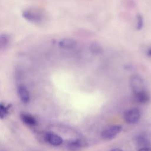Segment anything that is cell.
Wrapping results in <instances>:
<instances>
[{"label":"cell","instance_id":"277c9868","mask_svg":"<svg viewBox=\"0 0 151 151\" xmlns=\"http://www.w3.org/2000/svg\"><path fill=\"white\" fill-rule=\"evenodd\" d=\"M140 118V111L137 108L127 109L123 113L124 120L129 124L137 123Z\"/></svg>","mask_w":151,"mask_h":151},{"label":"cell","instance_id":"4fadbf2b","mask_svg":"<svg viewBox=\"0 0 151 151\" xmlns=\"http://www.w3.org/2000/svg\"><path fill=\"white\" fill-rule=\"evenodd\" d=\"M10 106H6L3 104H0V119L4 118L9 113Z\"/></svg>","mask_w":151,"mask_h":151},{"label":"cell","instance_id":"e0dca14e","mask_svg":"<svg viewBox=\"0 0 151 151\" xmlns=\"http://www.w3.org/2000/svg\"><path fill=\"white\" fill-rule=\"evenodd\" d=\"M110 151H123L122 149H119V148H114V149H111V150Z\"/></svg>","mask_w":151,"mask_h":151},{"label":"cell","instance_id":"52a82bcc","mask_svg":"<svg viewBox=\"0 0 151 151\" xmlns=\"http://www.w3.org/2000/svg\"><path fill=\"white\" fill-rule=\"evenodd\" d=\"M45 139L48 143L55 146H60L63 143V139L58 134L52 132L47 133L45 135Z\"/></svg>","mask_w":151,"mask_h":151},{"label":"cell","instance_id":"9a60e30c","mask_svg":"<svg viewBox=\"0 0 151 151\" xmlns=\"http://www.w3.org/2000/svg\"><path fill=\"white\" fill-rule=\"evenodd\" d=\"M146 53V55H147L148 57H151V45L149 46V47L147 48Z\"/></svg>","mask_w":151,"mask_h":151},{"label":"cell","instance_id":"2e32d148","mask_svg":"<svg viewBox=\"0 0 151 151\" xmlns=\"http://www.w3.org/2000/svg\"><path fill=\"white\" fill-rule=\"evenodd\" d=\"M137 151H151V148L149 147H142L139 148Z\"/></svg>","mask_w":151,"mask_h":151},{"label":"cell","instance_id":"7a4b0ae2","mask_svg":"<svg viewBox=\"0 0 151 151\" xmlns=\"http://www.w3.org/2000/svg\"><path fill=\"white\" fill-rule=\"evenodd\" d=\"M22 18L28 22L34 24H42L46 19L44 12L37 8H28L22 12Z\"/></svg>","mask_w":151,"mask_h":151},{"label":"cell","instance_id":"ba28073f","mask_svg":"<svg viewBox=\"0 0 151 151\" xmlns=\"http://www.w3.org/2000/svg\"><path fill=\"white\" fill-rule=\"evenodd\" d=\"M88 146V143L85 140L81 139H77L73 140H71L68 143V146L71 150H77L79 148L86 147Z\"/></svg>","mask_w":151,"mask_h":151},{"label":"cell","instance_id":"6da1fadb","mask_svg":"<svg viewBox=\"0 0 151 151\" xmlns=\"http://www.w3.org/2000/svg\"><path fill=\"white\" fill-rule=\"evenodd\" d=\"M130 86L134 100L141 104H146L150 100V94L145 87L143 80L138 76L130 78Z\"/></svg>","mask_w":151,"mask_h":151},{"label":"cell","instance_id":"7c38bea8","mask_svg":"<svg viewBox=\"0 0 151 151\" xmlns=\"http://www.w3.org/2000/svg\"><path fill=\"white\" fill-rule=\"evenodd\" d=\"M21 118L23 122H24L27 125L34 126L36 124V120L32 115L27 114V113H22L21 114Z\"/></svg>","mask_w":151,"mask_h":151},{"label":"cell","instance_id":"9c48e42d","mask_svg":"<svg viewBox=\"0 0 151 151\" xmlns=\"http://www.w3.org/2000/svg\"><path fill=\"white\" fill-rule=\"evenodd\" d=\"M18 93L21 101L27 103L29 101V94L26 87L24 86H19L18 88Z\"/></svg>","mask_w":151,"mask_h":151},{"label":"cell","instance_id":"8992f818","mask_svg":"<svg viewBox=\"0 0 151 151\" xmlns=\"http://www.w3.org/2000/svg\"><path fill=\"white\" fill-rule=\"evenodd\" d=\"M58 47L64 50H73L77 45V41L71 37H64L60 39L58 42Z\"/></svg>","mask_w":151,"mask_h":151},{"label":"cell","instance_id":"5bb4252c","mask_svg":"<svg viewBox=\"0 0 151 151\" xmlns=\"http://www.w3.org/2000/svg\"><path fill=\"white\" fill-rule=\"evenodd\" d=\"M143 18L141 14H138L136 15V28L137 30L141 29L143 27Z\"/></svg>","mask_w":151,"mask_h":151},{"label":"cell","instance_id":"5b68a950","mask_svg":"<svg viewBox=\"0 0 151 151\" xmlns=\"http://www.w3.org/2000/svg\"><path fill=\"white\" fill-rule=\"evenodd\" d=\"M133 142L134 145L139 148L149 147L150 145V139L147 134L143 132L134 136Z\"/></svg>","mask_w":151,"mask_h":151},{"label":"cell","instance_id":"8fae6325","mask_svg":"<svg viewBox=\"0 0 151 151\" xmlns=\"http://www.w3.org/2000/svg\"><path fill=\"white\" fill-rule=\"evenodd\" d=\"M89 50L94 55H99L103 52V48L101 45L96 41L91 42L89 45Z\"/></svg>","mask_w":151,"mask_h":151},{"label":"cell","instance_id":"3957f363","mask_svg":"<svg viewBox=\"0 0 151 151\" xmlns=\"http://www.w3.org/2000/svg\"><path fill=\"white\" fill-rule=\"evenodd\" d=\"M122 130L120 125H113L108 127L101 133V137L104 140H110L114 138Z\"/></svg>","mask_w":151,"mask_h":151},{"label":"cell","instance_id":"30bf717a","mask_svg":"<svg viewBox=\"0 0 151 151\" xmlns=\"http://www.w3.org/2000/svg\"><path fill=\"white\" fill-rule=\"evenodd\" d=\"M11 41L10 36L6 33L0 34V51L4 50L9 45Z\"/></svg>","mask_w":151,"mask_h":151}]
</instances>
